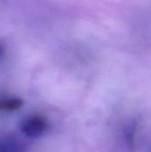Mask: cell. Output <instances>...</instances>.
I'll use <instances>...</instances> for the list:
<instances>
[{
  "instance_id": "1",
  "label": "cell",
  "mask_w": 151,
  "mask_h": 152,
  "mask_svg": "<svg viewBox=\"0 0 151 152\" xmlns=\"http://www.w3.org/2000/svg\"><path fill=\"white\" fill-rule=\"evenodd\" d=\"M49 127L47 119L40 115H31L24 118L20 125V131L30 138H36L43 135Z\"/></svg>"
},
{
  "instance_id": "2",
  "label": "cell",
  "mask_w": 151,
  "mask_h": 152,
  "mask_svg": "<svg viewBox=\"0 0 151 152\" xmlns=\"http://www.w3.org/2000/svg\"><path fill=\"white\" fill-rule=\"evenodd\" d=\"M25 151L24 145L14 137H5L0 140V152H15Z\"/></svg>"
},
{
  "instance_id": "3",
  "label": "cell",
  "mask_w": 151,
  "mask_h": 152,
  "mask_svg": "<svg viewBox=\"0 0 151 152\" xmlns=\"http://www.w3.org/2000/svg\"><path fill=\"white\" fill-rule=\"evenodd\" d=\"M23 105V101L20 98L0 99V111L12 112L18 110Z\"/></svg>"
},
{
  "instance_id": "4",
  "label": "cell",
  "mask_w": 151,
  "mask_h": 152,
  "mask_svg": "<svg viewBox=\"0 0 151 152\" xmlns=\"http://www.w3.org/2000/svg\"><path fill=\"white\" fill-rule=\"evenodd\" d=\"M137 126L138 122L133 120L127 126L125 130V140L127 146L130 147V150H133L134 147V139L137 133Z\"/></svg>"
},
{
  "instance_id": "5",
  "label": "cell",
  "mask_w": 151,
  "mask_h": 152,
  "mask_svg": "<svg viewBox=\"0 0 151 152\" xmlns=\"http://www.w3.org/2000/svg\"><path fill=\"white\" fill-rule=\"evenodd\" d=\"M4 53H5V48L2 44H0V58H2Z\"/></svg>"
}]
</instances>
